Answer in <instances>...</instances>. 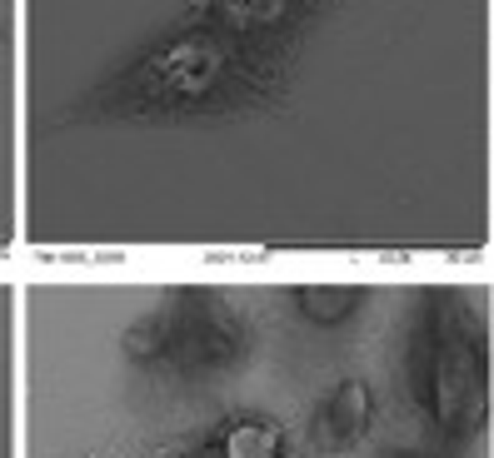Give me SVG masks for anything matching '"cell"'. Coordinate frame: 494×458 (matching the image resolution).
<instances>
[{"mask_svg":"<svg viewBox=\"0 0 494 458\" xmlns=\"http://www.w3.org/2000/svg\"><path fill=\"white\" fill-rule=\"evenodd\" d=\"M20 458H494V264L15 259Z\"/></svg>","mask_w":494,"mask_h":458,"instance_id":"cell-1","label":"cell"},{"mask_svg":"<svg viewBox=\"0 0 494 458\" xmlns=\"http://www.w3.org/2000/svg\"><path fill=\"white\" fill-rule=\"evenodd\" d=\"M0 458H20V284L0 264Z\"/></svg>","mask_w":494,"mask_h":458,"instance_id":"cell-2","label":"cell"}]
</instances>
